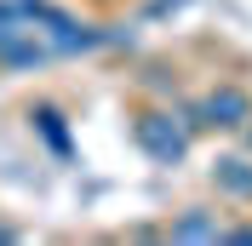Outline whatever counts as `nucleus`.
I'll list each match as a JSON object with an SVG mask.
<instances>
[{
  "instance_id": "f257e3e1",
  "label": "nucleus",
  "mask_w": 252,
  "mask_h": 246,
  "mask_svg": "<svg viewBox=\"0 0 252 246\" xmlns=\"http://www.w3.org/2000/svg\"><path fill=\"white\" fill-rule=\"evenodd\" d=\"M132 143H138L143 160H155V166H184L189 160V121L178 115V103H143L132 109Z\"/></svg>"
},
{
  "instance_id": "f03ea898",
  "label": "nucleus",
  "mask_w": 252,
  "mask_h": 246,
  "mask_svg": "<svg viewBox=\"0 0 252 246\" xmlns=\"http://www.w3.org/2000/svg\"><path fill=\"white\" fill-rule=\"evenodd\" d=\"M178 115L189 121V132L201 138V132H241L252 121V92L235 86V80H223L212 92H201L195 103H178Z\"/></svg>"
},
{
  "instance_id": "7ed1b4c3",
  "label": "nucleus",
  "mask_w": 252,
  "mask_h": 246,
  "mask_svg": "<svg viewBox=\"0 0 252 246\" xmlns=\"http://www.w3.org/2000/svg\"><path fill=\"white\" fill-rule=\"evenodd\" d=\"M29 126H34V138L46 143L58 160H75V132H69V115H63L52 97H34V103H29Z\"/></svg>"
},
{
  "instance_id": "20e7f679",
  "label": "nucleus",
  "mask_w": 252,
  "mask_h": 246,
  "mask_svg": "<svg viewBox=\"0 0 252 246\" xmlns=\"http://www.w3.org/2000/svg\"><path fill=\"white\" fill-rule=\"evenodd\" d=\"M166 241L218 246V241H223V217L212 212V206H184V212H172V223H166Z\"/></svg>"
},
{
  "instance_id": "39448f33",
  "label": "nucleus",
  "mask_w": 252,
  "mask_h": 246,
  "mask_svg": "<svg viewBox=\"0 0 252 246\" xmlns=\"http://www.w3.org/2000/svg\"><path fill=\"white\" fill-rule=\"evenodd\" d=\"M212 189L235 206H252V154H223L212 166Z\"/></svg>"
},
{
  "instance_id": "423d86ee",
  "label": "nucleus",
  "mask_w": 252,
  "mask_h": 246,
  "mask_svg": "<svg viewBox=\"0 0 252 246\" xmlns=\"http://www.w3.org/2000/svg\"><path fill=\"white\" fill-rule=\"evenodd\" d=\"M223 241H235V246H252V223H223Z\"/></svg>"
},
{
  "instance_id": "0eeeda50",
  "label": "nucleus",
  "mask_w": 252,
  "mask_h": 246,
  "mask_svg": "<svg viewBox=\"0 0 252 246\" xmlns=\"http://www.w3.org/2000/svg\"><path fill=\"white\" fill-rule=\"evenodd\" d=\"M235 138H241V143H247V149H252V121H247V126H241V132H235Z\"/></svg>"
},
{
  "instance_id": "6e6552de",
  "label": "nucleus",
  "mask_w": 252,
  "mask_h": 246,
  "mask_svg": "<svg viewBox=\"0 0 252 246\" xmlns=\"http://www.w3.org/2000/svg\"><path fill=\"white\" fill-rule=\"evenodd\" d=\"M0 241H17V229H12V223H0Z\"/></svg>"
}]
</instances>
